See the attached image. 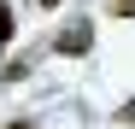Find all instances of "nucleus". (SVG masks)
I'll list each match as a JSON object with an SVG mask.
<instances>
[{"label":"nucleus","instance_id":"nucleus-3","mask_svg":"<svg viewBox=\"0 0 135 129\" xmlns=\"http://www.w3.org/2000/svg\"><path fill=\"white\" fill-rule=\"evenodd\" d=\"M112 18H135V0H112Z\"/></svg>","mask_w":135,"mask_h":129},{"label":"nucleus","instance_id":"nucleus-6","mask_svg":"<svg viewBox=\"0 0 135 129\" xmlns=\"http://www.w3.org/2000/svg\"><path fill=\"white\" fill-rule=\"evenodd\" d=\"M41 6H47V12H53V6H59V0H41Z\"/></svg>","mask_w":135,"mask_h":129},{"label":"nucleus","instance_id":"nucleus-2","mask_svg":"<svg viewBox=\"0 0 135 129\" xmlns=\"http://www.w3.org/2000/svg\"><path fill=\"white\" fill-rule=\"evenodd\" d=\"M0 41H12V6H0Z\"/></svg>","mask_w":135,"mask_h":129},{"label":"nucleus","instance_id":"nucleus-1","mask_svg":"<svg viewBox=\"0 0 135 129\" xmlns=\"http://www.w3.org/2000/svg\"><path fill=\"white\" fill-rule=\"evenodd\" d=\"M88 47H94V29H88V24H71V29L53 41V53H65V59H82Z\"/></svg>","mask_w":135,"mask_h":129},{"label":"nucleus","instance_id":"nucleus-5","mask_svg":"<svg viewBox=\"0 0 135 129\" xmlns=\"http://www.w3.org/2000/svg\"><path fill=\"white\" fill-rule=\"evenodd\" d=\"M123 123H135V100H129V106H123Z\"/></svg>","mask_w":135,"mask_h":129},{"label":"nucleus","instance_id":"nucleus-4","mask_svg":"<svg viewBox=\"0 0 135 129\" xmlns=\"http://www.w3.org/2000/svg\"><path fill=\"white\" fill-rule=\"evenodd\" d=\"M6 129H35V123H30V117H18V123H6Z\"/></svg>","mask_w":135,"mask_h":129}]
</instances>
